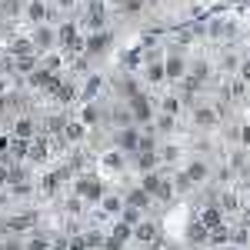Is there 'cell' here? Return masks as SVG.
Listing matches in <instances>:
<instances>
[{"instance_id": "6da1fadb", "label": "cell", "mask_w": 250, "mask_h": 250, "mask_svg": "<svg viewBox=\"0 0 250 250\" xmlns=\"http://www.w3.org/2000/svg\"><path fill=\"white\" fill-rule=\"evenodd\" d=\"M74 193L83 197V200H104V184L97 180L94 173H77V180H74Z\"/></svg>"}, {"instance_id": "7a4b0ae2", "label": "cell", "mask_w": 250, "mask_h": 250, "mask_svg": "<svg viewBox=\"0 0 250 250\" xmlns=\"http://www.w3.org/2000/svg\"><path fill=\"white\" fill-rule=\"evenodd\" d=\"M30 37H34V47H37V54L57 50V30H54V27H47V23H37V27H30Z\"/></svg>"}, {"instance_id": "3957f363", "label": "cell", "mask_w": 250, "mask_h": 250, "mask_svg": "<svg viewBox=\"0 0 250 250\" xmlns=\"http://www.w3.org/2000/svg\"><path fill=\"white\" fill-rule=\"evenodd\" d=\"M134 240H140V244H157V224L140 220V224L134 227Z\"/></svg>"}, {"instance_id": "277c9868", "label": "cell", "mask_w": 250, "mask_h": 250, "mask_svg": "<svg viewBox=\"0 0 250 250\" xmlns=\"http://www.w3.org/2000/svg\"><path fill=\"white\" fill-rule=\"evenodd\" d=\"M100 164H104L107 170H124V154H120V150H114V154H104V157H100Z\"/></svg>"}, {"instance_id": "5b68a950", "label": "cell", "mask_w": 250, "mask_h": 250, "mask_svg": "<svg viewBox=\"0 0 250 250\" xmlns=\"http://www.w3.org/2000/svg\"><path fill=\"white\" fill-rule=\"evenodd\" d=\"M80 0H54V7H57V14H67V10H74Z\"/></svg>"}]
</instances>
